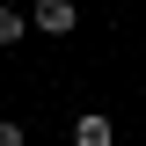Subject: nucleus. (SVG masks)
<instances>
[{
  "label": "nucleus",
  "instance_id": "2",
  "mask_svg": "<svg viewBox=\"0 0 146 146\" xmlns=\"http://www.w3.org/2000/svg\"><path fill=\"white\" fill-rule=\"evenodd\" d=\"M73 146H117V124H110L102 110H80L73 117Z\"/></svg>",
  "mask_w": 146,
  "mask_h": 146
},
{
  "label": "nucleus",
  "instance_id": "3",
  "mask_svg": "<svg viewBox=\"0 0 146 146\" xmlns=\"http://www.w3.org/2000/svg\"><path fill=\"white\" fill-rule=\"evenodd\" d=\"M29 29H36V22L22 15V7H0V51H15V44H22Z\"/></svg>",
  "mask_w": 146,
  "mask_h": 146
},
{
  "label": "nucleus",
  "instance_id": "4",
  "mask_svg": "<svg viewBox=\"0 0 146 146\" xmlns=\"http://www.w3.org/2000/svg\"><path fill=\"white\" fill-rule=\"evenodd\" d=\"M0 146H29V131H22L15 117H0Z\"/></svg>",
  "mask_w": 146,
  "mask_h": 146
},
{
  "label": "nucleus",
  "instance_id": "1",
  "mask_svg": "<svg viewBox=\"0 0 146 146\" xmlns=\"http://www.w3.org/2000/svg\"><path fill=\"white\" fill-rule=\"evenodd\" d=\"M29 22H36L44 36H73V22H80V7H73V0H36V7H29Z\"/></svg>",
  "mask_w": 146,
  "mask_h": 146
}]
</instances>
